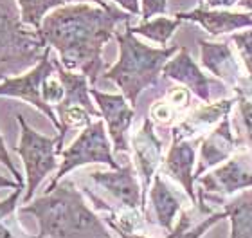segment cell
<instances>
[{"label": "cell", "instance_id": "1", "mask_svg": "<svg viewBox=\"0 0 252 238\" xmlns=\"http://www.w3.org/2000/svg\"><path fill=\"white\" fill-rule=\"evenodd\" d=\"M131 15L116 7H94L89 4L62 5L45 16L40 38L47 47L60 53L68 70L78 69L94 85L103 70L101 51L116 34L117 24H130Z\"/></svg>", "mask_w": 252, "mask_h": 238}, {"label": "cell", "instance_id": "2", "mask_svg": "<svg viewBox=\"0 0 252 238\" xmlns=\"http://www.w3.org/2000/svg\"><path fill=\"white\" fill-rule=\"evenodd\" d=\"M40 224V233L32 238H112L72 180H60L51 193L22 207Z\"/></svg>", "mask_w": 252, "mask_h": 238}, {"label": "cell", "instance_id": "3", "mask_svg": "<svg viewBox=\"0 0 252 238\" xmlns=\"http://www.w3.org/2000/svg\"><path fill=\"white\" fill-rule=\"evenodd\" d=\"M116 38L121 49V56L117 64L105 74V78L112 79L123 90V96L130 101V105L135 106L139 94L157 83L164 65L182 47L180 45L162 49L148 47L137 40L130 24H125V31H117Z\"/></svg>", "mask_w": 252, "mask_h": 238}, {"label": "cell", "instance_id": "4", "mask_svg": "<svg viewBox=\"0 0 252 238\" xmlns=\"http://www.w3.org/2000/svg\"><path fill=\"white\" fill-rule=\"evenodd\" d=\"M45 43L38 31L27 29L15 0H0V72L18 74L40 62Z\"/></svg>", "mask_w": 252, "mask_h": 238}, {"label": "cell", "instance_id": "5", "mask_svg": "<svg viewBox=\"0 0 252 238\" xmlns=\"http://www.w3.org/2000/svg\"><path fill=\"white\" fill-rule=\"evenodd\" d=\"M196 182L200 184L196 209L204 217L213 215L215 206H223L231 195L252 188V154L238 152L221 166L198 177Z\"/></svg>", "mask_w": 252, "mask_h": 238}, {"label": "cell", "instance_id": "6", "mask_svg": "<svg viewBox=\"0 0 252 238\" xmlns=\"http://www.w3.org/2000/svg\"><path fill=\"white\" fill-rule=\"evenodd\" d=\"M16 119L20 123L22 130L16 154L26 164L27 175V193L24 197V204H29L40 182L58 166L56 155H62L63 141L60 137H45L42 134L34 132L20 114Z\"/></svg>", "mask_w": 252, "mask_h": 238}, {"label": "cell", "instance_id": "7", "mask_svg": "<svg viewBox=\"0 0 252 238\" xmlns=\"http://www.w3.org/2000/svg\"><path fill=\"white\" fill-rule=\"evenodd\" d=\"M90 163L108 164L112 170L121 168L119 163L112 155L110 143H108V137H106V132H105V125H103L101 119L99 121L90 123L89 127H85L83 132L78 136V139L68 148L63 150L62 166H60L58 173L54 175L53 182L47 186L45 193H51L68 171H72L74 168Z\"/></svg>", "mask_w": 252, "mask_h": 238}, {"label": "cell", "instance_id": "8", "mask_svg": "<svg viewBox=\"0 0 252 238\" xmlns=\"http://www.w3.org/2000/svg\"><path fill=\"white\" fill-rule=\"evenodd\" d=\"M56 72V64L54 58H51V47L45 49L43 56L36 64V67L29 70L24 76H16V78H7L4 79V83L0 85V96H11V98H20V100L27 101L34 105L36 108L45 114V116L53 121L56 128H62V123L56 117V112L51 105L45 103L43 100V83L51 74Z\"/></svg>", "mask_w": 252, "mask_h": 238}, {"label": "cell", "instance_id": "9", "mask_svg": "<svg viewBox=\"0 0 252 238\" xmlns=\"http://www.w3.org/2000/svg\"><path fill=\"white\" fill-rule=\"evenodd\" d=\"M87 175L95 186H99L101 190L108 193L119 204V209L108 213V215L125 211H146L142 190L137 182L135 170H133L131 163H126L125 166L114 170V171H90Z\"/></svg>", "mask_w": 252, "mask_h": 238}, {"label": "cell", "instance_id": "10", "mask_svg": "<svg viewBox=\"0 0 252 238\" xmlns=\"http://www.w3.org/2000/svg\"><path fill=\"white\" fill-rule=\"evenodd\" d=\"M90 94L94 96L95 103L101 110V116L105 117L106 125H108V134L114 143V150L128 154L130 152L128 130L135 117L133 106L123 94H106V92H99L97 89H90Z\"/></svg>", "mask_w": 252, "mask_h": 238}, {"label": "cell", "instance_id": "11", "mask_svg": "<svg viewBox=\"0 0 252 238\" xmlns=\"http://www.w3.org/2000/svg\"><path fill=\"white\" fill-rule=\"evenodd\" d=\"M131 146H133L131 152H133V159H135V166L142 179V197H144V204H146L148 190L152 188V180L157 173V168L164 161L162 141L157 137L150 117L142 121L139 132L133 134Z\"/></svg>", "mask_w": 252, "mask_h": 238}, {"label": "cell", "instance_id": "12", "mask_svg": "<svg viewBox=\"0 0 252 238\" xmlns=\"http://www.w3.org/2000/svg\"><path fill=\"white\" fill-rule=\"evenodd\" d=\"M204 137L194 139H179L173 137V143L169 146L168 155L162 161V171L169 179L179 182L184 188L186 195L191 199L193 206H196V191H194V154H196V144L202 143Z\"/></svg>", "mask_w": 252, "mask_h": 238}, {"label": "cell", "instance_id": "13", "mask_svg": "<svg viewBox=\"0 0 252 238\" xmlns=\"http://www.w3.org/2000/svg\"><path fill=\"white\" fill-rule=\"evenodd\" d=\"M238 139L231 128V119L225 116L209 134H205L200 143L198 166L194 170V180L202 177L204 171L225 163L236 154Z\"/></svg>", "mask_w": 252, "mask_h": 238}, {"label": "cell", "instance_id": "14", "mask_svg": "<svg viewBox=\"0 0 252 238\" xmlns=\"http://www.w3.org/2000/svg\"><path fill=\"white\" fill-rule=\"evenodd\" d=\"M238 103L236 98L218 100L216 103H205L204 106L194 108L184 121L177 123L171 128V137L179 139H196L209 134L225 116H229L231 108Z\"/></svg>", "mask_w": 252, "mask_h": 238}, {"label": "cell", "instance_id": "15", "mask_svg": "<svg viewBox=\"0 0 252 238\" xmlns=\"http://www.w3.org/2000/svg\"><path fill=\"white\" fill-rule=\"evenodd\" d=\"M162 74L184 85L186 89L191 90V94H194L204 103H211V98H213L211 89L215 87V81L198 69V65L194 64V60L191 58V54L186 47L180 49L179 54L164 65Z\"/></svg>", "mask_w": 252, "mask_h": 238}, {"label": "cell", "instance_id": "16", "mask_svg": "<svg viewBox=\"0 0 252 238\" xmlns=\"http://www.w3.org/2000/svg\"><path fill=\"white\" fill-rule=\"evenodd\" d=\"M191 202L188 195L182 197L179 191H175L171 186L166 184V180L160 175L155 173L153 184L150 188V204L153 207L157 224L166 231L171 233L175 228V220L180 213L186 209V204ZM193 204V202H191Z\"/></svg>", "mask_w": 252, "mask_h": 238}, {"label": "cell", "instance_id": "17", "mask_svg": "<svg viewBox=\"0 0 252 238\" xmlns=\"http://www.w3.org/2000/svg\"><path fill=\"white\" fill-rule=\"evenodd\" d=\"M200 58L205 69L211 70L216 78L223 79L232 89L240 85L243 79L242 67L234 58L231 47L227 42H207L200 40Z\"/></svg>", "mask_w": 252, "mask_h": 238}, {"label": "cell", "instance_id": "18", "mask_svg": "<svg viewBox=\"0 0 252 238\" xmlns=\"http://www.w3.org/2000/svg\"><path fill=\"white\" fill-rule=\"evenodd\" d=\"M177 18L180 20H191L198 22L205 31L218 36L225 33L251 27L252 29V15L249 13H231V11H205V9H194L191 13H179Z\"/></svg>", "mask_w": 252, "mask_h": 238}, {"label": "cell", "instance_id": "19", "mask_svg": "<svg viewBox=\"0 0 252 238\" xmlns=\"http://www.w3.org/2000/svg\"><path fill=\"white\" fill-rule=\"evenodd\" d=\"M56 64V70H58V78L62 79L63 87H65V98L56 108H63V106L70 105H81L92 114L94 117L101 116V110H97L92 101H90V89H89V78L85 74H74L70 70H65L62 67L58 60H54Z\"/></svg>", "mask_w": 252, "mask_h": 238}, {"label": "cell", "instance_id": "20", "mask_svg": "<svg viewBox=\"0 0 252 238\" xmlns=\"http://www.w3.org/2000/svg\"><path fill=\"white\" fill-rule=\"evenodd\" d=\"M221 220L229 218V238H252V190L245 191L234 201L225 202L220 211Z\"/></svg>", "mask_w": 252, "mask_h": 238}, {"label": "cell", "instance_id": "21", "mask_svg": "<svg viewBox=\"0 0 252 238\" xmlns=\"http://www.w3.org/2000/svg\"><path fill=\"white\" fill-rule=\"evenodd\" d=\"M180 18H166V16H160V18H155V20H148L142 22L141 26L131 27V31L135 34H142V36L150 38L153 42L160 43V45H166L169 38L173 36V33L177 31V27L180 26Z\"/></svg>", "mask_w": 252, "mask_h": 238}, {"label": "cell", "instance_id": "22", "mask_svg": "<svg viewBox=\"0 0 252 238\" xmlns=\"http://www.w3.org/2000/svg\"><path fill=\"white\" fill-rule=\"evenodd\" d=\"M63 4H65L63 0H18L22 22L26 26L34 27V31H40L47 11L54 9V7H62Z\"/></svg>", "mask_w": 252, "mask_h": 238}, {"label": "cell", "instance_id": "23", "mask_svg": "<svg viewBox=\"0 0 252 238\" xmlns=\"http://www.w3.org/2000/svg\"><path fill=\"white\" fill-rule=\"evenodd\" d=\"M236 90V100H238V112L242 117L243 128H245V136L249 141V148L252 154V100L247 96V92L242 87H234Z\"/></svg>", "mask_w": 252, "mask_h": 238}, {"label": "cell", "instance_id": "24", "mask_svg": "<svg viewBox=\"0 0 252 238\" xmlns=\"http://www.w3.org/2000/svg\"><path fill=\"white\" fill-rule=\"evenodd\" d=\"M231 40L236 43L238 54H240V58H242L245 69H247L249 79L252 81V29L232 34Z\"/></svg>", "mask_w": 252, "mask_h": 238}, {"label": "cell", "instance_id": "25", "mask_svg": "<svg viewBox=\"0 0 252 238\" xmlns=\"http://www.w3.org/2000/svg\"><path fill=\"white\" fill-rule=\"evenodd\" d=\"M177 108H175L169 101H158L152 106V117L157 119L158 123L162 125H169V123L175 121V114H177Z\"/></svg>", "mask_w": 252, "mask_h": 238}, {"label": "cell", "instance_id": "26", "mask_svg": "<svg viewBox=\"0 0 252 238\" xmlns=\"http://www.w3.org/2000/svg\"><path fill=\"white\" fill-rule=\"evenodd\" d=\"M168 101L177 108V110H184L191 103V90L182 89V87H175L168 92Z\"/></svg>", "mask_w": 252, "mask_h": 238}, {"label": "cell", "instance_id": "27", "mask_svg": "<svg viewBox=\"0 0 252 238\" xmlns=\"http://www.w3.org/2000/svg\"><path fill=\"white\" fill-rule=\"evenodd\" d=\"M166 11H168L166 0H142L141 15H142V20L144 22H148L155 15H164Z\"/></svg>", "mask_w": 252, "mask_h": 238}, {"label": "cell", "instance_id": "28", "mask_svg": "<svg viewBox=\"0 0 252 238\" xmlns=\"http://www.w3.org/2000/svg\"><path fill=\"white\" fill-rule=\"evenodd\" d=\"M22 191H24V190H20V188H18V190L13 191V195L7 197L5 201L0 202V222H2L4 218H7V217H11V215H13V211H15L16 206H18V199H20Z\"/></svg>", "mask_w": 252, "mask_h": 238}, {"label": "cell", "instance_id": "29", "mask_svg": "<svg viewBox=\"0 0 252 238\" xmlns=\"http://www.w3.org/2000/svg\"><path fill=\"white\" fill-rule=\"evenodd\" d=\"M0 163L5 164V166L11 170V173H13V177H15V180L18 182V184L24 186V179H22L20 171L16 170V166L13 164V161H11L9 154H7V150H5V143H4V137H2V136H0Z\"/></svg>", "mask_w": 252, "mask_h": 238}, {"label": "cell", "instance_id": "30", "mask_svg": "<svg viewBox=\"0 0 252 238\" xmlns=\"http://www.w3.org/2000/svg\"><path fill=\"white\" fill-rule=\"evenodd\" d=\"M121 5L123 9H126L130 15H139L141 13V7H139V2L137 0H114Z\"/></svg>", "mask_w": 252, "mask_h": 238}, {"label": "cell", "instance_id": "31", "mask_svg": "<svg viewBox=\"0 0 252 238\" xmlns=\"http://www.w3.org/2000/svg\"><path fill=\"white\" fill-rule=\"evenodd\" d=\"M209 7H232L234 4H238V0H205Z\"/></svg>", "mask_w": 252, "mask_h": 238}, {"label": "cell", "instance_id": "32", "mask_svg": "<svg viewBox=\"0 0 252 238\" xmlns=\"http://www.w3.org/2000/svg\"><path fill=\"white\" fill-rule=\"evenodd\" d=\"M0 188H13V190H24V186H20L16 180H11V179H7V177H4V175L0 173Z\"/></svg>", "mask_w": 252, "mask_h": 238}, {"label": "cell", "instance_id": "33", "mask_svg": "<svg viewBox=\"0 0 252 238\" xmlns=\"http://www.w3.org/2000/svg\"><path fill=\"white\" fill-rule=\"evenodd\" d=\"M0 238H18V237L11 231V228L7 226V224L0 222Z\"/></svg>", "mask_w": 252, "mask_h": 238}, {"label": "cell", "instance_id": "34", "mask_svg": "<svg viewBox=\"0 0 252 238\" xmlns=\"http://www.w3.org/2000/svg\"><path fill=\"white\" fill-rule=\"evenodd\" d=\"M121 238H148L144 235H137V233H128V231H123V229H114Z\"/></svg>", "mask_w": 252, "mask_h": 238}, {"label": "cell", "instance_id": "35", "mask_svg": "<svg viewBox=\"0 0 252 238\" xmlns=\"http://www.w3.org/2000/svg\"><path fill=\"white\" fill-rule=\"evenodd\" d=\"M63 2H94V4H97L99 7H108V4L106 2H103V0H63Z\"/></svg>", "mask_w": 252, "mask_h": 238}, {"label": "cell", "instance_id": "36", "mask_svg": "<svg viewBox=\"0 0 252 238\" xmlns=\"http://www.w3.org/2000/svg\"><path fill=\"white\" fill-rule=\"evenodd\" d=\"M238 5H240V7H243V9H249L252 13V0H240V2H238Z\"/></svg>", "mask_w": 252, "mask_h": 238}, {"label": "cell", "instance_id": "37", "mask_svg": "<svg viewBox=\"0 0 252 238\" xmlns=\"http://www.w3.org/2000/svg\"><path fill=\"white\" fill-rule=\"evenodd\" d=\"M4 79H7V76L2 74V72H0V81H4Z\"/></svg>", "mask_w": 252, "mask_h": 238}]
</instances>
